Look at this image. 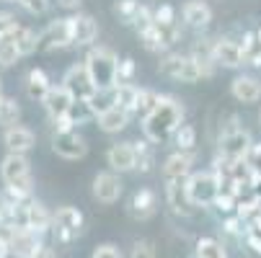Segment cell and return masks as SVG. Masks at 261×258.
<instances>
[{"label":"cell","mask_w":261,"mask_h":258,"mask_svg":"<svg viewBox=\"0 0 261 258\" xmlns=\"http://www.w3.org/2000/svg\"><path fill=\"white\" fill-rule=\"evenodd\" d=\"M52 150H55V155H60L65 160H81L88 153V142L75 129H55V134H52Z\"/></svg>","instance_id":"7"},{"label":"cell","mask_w":261,"mask_h":258,"mask_svg":"<svg viewBox=\"0 0 261 258\" xmlns=\"http://www.w3.org/2000/svg\"><path fill=\"white\" fill-rule=\"evenodd\" d=\"M173 142L181 153H194L197 150V129L192 124H181L173 134Z\"/></svg>","instance_id":"33"},{"label":"cell","mask_w":261,"mask_h":258,"mask_svg":"<svg viewBox=\"0 0 261 258\" xmlns=\"http://www.w3.org/2000/svg\"><path fill=\"white\" fill-rule=\"evenodd\" d=\"M52 88H55V85H52V80H49V75H47L44 70H39V67L29 70V75H26V96H29L31 101L44 103Z\"/></svg>","instance_id":"24"},{"label":"cell","mask_w":261,"mask_h":258,"mask_svg":"<svg viewBox=\"0 0 261 258\" xmlns=\"http://www.w3.org/2000/svg\"><path fill=\"white\" fill-rule=\"evenodd\" d=\"M0 96H3V80H0Z\"/></svg>","instance_id":"51"},{"label":"cell","mask_w":261,"mask_h":258,"mask_svg":"<svg viewBox=\"0 0 261 258\" xmlns=\"http://www.w3.org/2000/svg\"><path fill=\"white\" fill-rule=\"evenodd\" d=\"M106 163L111 170L117 173H129L137 170V153H135V142H114L106 150Z\"/></svg>","instance_id":"14"},{"label":"cell","mask_w":261,"mask_h":258,"mask_svg":"<svg viewBox=\"0 0 261 258\" xmlns=\"http://www.w3.org/2000/svg\"><path fill=\"white\" fill-rule=\"evenodd\" d=\"M81 3H83V0H57V6L65 8V11H78Z\"/></svg>","instance_id":"47"},{"label":"cell","mask_w":261,"mask_h":258,"mask_svg":"<svg viewBox=\"0 0 261 258\" xmlns=\"http://www.w3.org/2000/svg\"><path fill=\"white\" fill-rule=\"evenodd\" d=\"M0 214H3V199H0Z\"/></svg>","instance_id":"50"},{"label":"cell","mask_w":261,"mask_h":258,"mask_svg":"<svg viewBox=\"0 0 261 258\" xmlns=\"http://www.w3.org/2000/svg\"><path fill=\"white\" fill-rule=\"evenodd\" d=\"M137 93H140V88L135 83H119L117 85V106H122L129 114H137Z\"/></svg>","instance_id":"32"},{"label":"cell","mask_w":261,"mask_h":258,"mask_svg":"<svg viewBox=\"0 0 261 258\" xmlns=\"http://www.w3.org/2000/svg\"><path fill=\"white\" fill-rule=\"evenodd\" d=\"M135 75H137V65L132 57H124L119 62V70H117V85L119 83H135Z\"/></svg>","instance_id":"39"},{"label":"cell","mask_w":261,"mask_h":258,"mask_svg":"<svg viewBox=\"0 0 261 258\" xmlns=\"http://www.w3.org/2000/svg\"><path fill=\"white\" fill-rule=\"evenodd\" d=\"M21 8L31 16H44L49 11V0H18Z\"/></svg>","instance_id":"41"},{"label":"cell","mask_w":261,"mask_h":258,"mask_svg":"<svg viewBox=\"0 0 261 258\" xmlns=\"http://www.w3.org/2000/svg\"><path fill=\"white\" fill-rule=\"evenodd\" d=\"M184 23L189 28H207L212 21V8L204 3V0H186L181 8Z\"/></svg>","instance_id":"20"},{"label":"cell","mask_w":261,"mask_h":258,"mask_svg":"<svg viewBox=\"0 0 261 258\" xmlns=\"http://www.w3.org/2000/svg\"><path fill=\"white\" fill-rule=\"evenodd\" d=\"M192 165H194V153H181V150H176V153L168 155L166 163H163V181H171V178H189V176H192Z\"/></svg>","instance_id":"21"},{"label":"cell","mask_w":261,"mask_h":258,"mask_svg":"<svg viewBox=\"0 0 261 258\" xmlns=\"http://www.w3.org/2000/svg\"><path fill=\"white\" fill-rule=\"evenodd\" d=\"M158 101H161V93H155L153 88H140V93H137V114L147 117L158 106Z\"/></svg>","instance_id":"36"},{"label":"cell","mask_w":261,"mask_h":258,"mask_svg":"<svg viewBox=\"0 0 261 258\" xmlns=\"http://www.w3.org/2000/svg\"><path fill=\"white\" fill-rule=\"evenodd\" d=\"M72 101H75V98H72V93H70L65 85H55V88L49 91V96H47V101H44V108H47V114H49V119H52L55 124L67 117Z\"/></svg>","instance_id":"17"},{"label":"cell","mask_w":261,"mask_h":258,"mask_svg":"<svg viewBox=\"0 0 261 258\" xmlns=\"http://www.w3.org/2000/svg\"><path fill=\"white\" fill-rule=\"evenodd\" d=\"M158 212V194L153 189H137L129 199V217L132 219H150Z\"/></svg>","instance_id":"16"},{"label":"cell","mask_w":261,"mask_h":258,"mask_svg":"<svg viewBox=\"0 0 261 258\" xmlns=\"http://www.w3.org/2000/svg\"><path fill=\"white\" fill-rule=\"evenodd\" d=\"M230 96L241 103H256L261 101V80L253 75H238L230 83Z\"/></svg>","instance_id":"22"},{"label":"cell","mask_w":261,"mask_h":258,"mask_svg":"<svg viewBox=\"0 0 261 258\" xmlns=\"http://www.w3.org/2000/svg\"><path fill=\"white\" fill-rule=\"evenodd\" d=\"M52 222H55V217L47 212V207L42 202H34L31 199L29 207H26V225H29V230L36 233V235H42V233L49 230Z\"/></svg>","instance_id":"26"},{"label":"cell","mask_w":261,"mask_h":258,"mask_svg":"<svg viewBox=\"0 0 261 258\" xmlns=\"http://www.w3.org/2000/svg\"><path fill=\"white\" fill-rule=\"evenodd\" d=\"M215 62L217 67H228V70H238L246 65V54L238 39H230V36H220L215 39Z\"/></svg>","instance_id":"12"},{"label":"cell","mask_w":261,"mask_h":258,"mask_svg":"<svg viewBox=\"0 0 261 258\" xmlns=\"http://www.w3.org/2000/svg\"><path fill=\"white\" fill-rule=\"evenodd\" d=\"M256 34H258V42H261V26H258V28H256Z\"/></svg>","instance_id":"49"},{"label":"cell","mask_w":261,"mask_h":258,"mask_svg":"<svg viewBox=\"0 0 261 258\" xmlns=\"http://www.w3.org/2000/svg\"><path fill=\"white\" fill-rule=\"evenodd\" d=\"M70 28H72V44L78 47H91L98 39V23L88 13L70 16Z\"/></svg>","instance_id":"15"},{"label":"cell","mask_w":261,"mask_h":258,"mask_svg":"<svg viewBox=\"0 0 261 258\" xmlns=\"http://www.w3.org/2000/svg\"><path fill=\"white\" fill-rule=\"evenodd\" d=\"M189 54H192V60L199 65V70H202L204 78H212V75H215L217 62H215V42H212V39H199V42H194Z\"/></svg>","instance_id":"25"},{"label":"cell","mask_w":261,"mask_h":258,"mask_svg":"<svg viewBox=\"0 0 261 258\" xmlns=\"http://www.w3.org/2000/svg\"><path fill=\"white\" fill-rule=\"evenodd\" d=\"M86 67L98 91L103 88H117V70H119V57L109 47H93L86 54Z\"/></svg>","instance_id":"2"},{"label":"cell","mask_w":261,"mask_h":258,"mask_svg":"<svg viewBox=\"0 0 261 258\" xmlns=\"http://www.w3.org/2000/svg\"><path fill=\"white\" fill-rule=\"evenodd\" d=\"M197 258H228L225 245L215 238H199L197 240Z\"/></svg>","instance_id":"34"},{"label":"cell","mask_w":261,"mask_h":258,"mask_svg":"<svg viewBox=\"0 0 261 258\" xmlns=\"http://www.w3.org/2000/svg\"><path fill=\"white\" fill-rule=\"evenodd\" d=\"M129 111H124L122 106H109L106 111H101L96 119H98V129L101 132H106V134H119L122 129H127V124H129Z\"/></svg>","instance_id":"23"},{"label":"cell","mask_w":261,"mask_h":258,"mask_svg":"<svg viewBox=\"0 0 261 258\" xmlns=\"http://www.w3.org/2000/svg\"><path fill=\"white\" fill-rule=\"evenodd\" d=\"M124 191V183L119 178L117 170H101L96 178H93V196L101 202V204H114L119 202Z\"/></svg>","instance_id":"13"},{"label":"cell","mask_w":261,"mask_h":258,"mask_svg":"<svg viewBox=\"0 0 261 258\" xmlns=\"http://www.w3.org/2000/svg\"><path fill=\"white\" fill-rule=\"evenodd\" d=\"M166 183V202L173 214L178 217H192L197 212V204L189 196V178H171Z\"/></svg>","instance_id":"8"},{"label":"cell","mask_w":261,"mask_h":258,"mask_svg":"<svg viewBox=\"0 0 261 258\" xmlns=\"http://www.w3.org/2000/svg\"><path fill=\"white\" fill-rule=\"evenodd\" d=\"M93 258H124V255H122V250H119L117 245L103 243V245H98V248L93 250Z\"/></svg>","instance_id":"43"},{"label":"cell","mask_w":261,"mask_h":258,"mask_svg":"<svg viewBox=\"0 0 261 258\" xmlns=\"http://www.w3.org/2000/svg\"><path fill=\"white\" fill-rule=\"evenodd\" d=\"M11 248H13V253L16 255H26V258H34V253L39 250L42 245H39V235L36 233H31V230H11Z\"/></svg>","instance_id":"27"},{"label":"cell","mask_w":261,"mask_h":258,"mask_svg":"<svg viewBox=\"0 0 261 258\" xmlns=\"http://www.w3.org/2000/svg\"><path fill=\"white\" fill-rule=\"evenodd\" d=\"M3 142H6V147H8V153L26 155V153L31 150V147L36 145V137H34V132H31L29 127L16 124V127H8V129H6Z\"/></svg>","instance_id":"18"},{"label":"cell","mask_w":261,"mask_h":258,"mask_svg":"<svg viewBox=\"0 0 261 258\" xmlns=\"http://www.w3.org/2000/svg\"><path fill=\"white\" fill-rule=\"evenodd\" d=\"M258 119H261V114H258Z\"/></svg>","instance_id":"53"},{"label":"cell","mask_w":261,"mask_h":258,"mask_svg":"<svg viewBox=\"0 0 261 258\" xmlns=\"http://www.w3.org/2000/svg\"><path fill=\"white\" fill-rule=\"evenodd\" d=\"M98 114H96V108L91 106V101H72L70 106V111L62 122H57V129H75V127H83L88 122H93Z\"/></svg>","instance_id":"19"},{"label":"cell","mask_w":261,"mask_h":258,"mask_svg":"<svg viewBox=\"0 0 261 258\" xmlns=\"http://www.w3.org/2000/svg\"><path fill=\"white\" fill-rule=\"evenodd\" d=\"M135 153H137V170L140 173H150L155 168V142L147 137L135 142Z\"/></svg>","instance_id":"29"},{"label":"cell","mask_w":261,"mask_h":258,"mask_svg":"<svg viewBox=\"0 0 261 258\" xmlns=\"http://www.w3.org/2000/svg\"><path fill=\"white\" fill-rule=\"evenodd\" d=\"M181 124H184V103L176 96L161 93L158 106L147 117H142V134L150 142L161 145V142L171 139Z\"/></svg>","instance_id":"1"},{"label":"cell","mask_w":261,"mask_h":258,"mask_svg":"<svg viewBox=\"0 0 261 258\" xmlns=\"http://www.w3.org/2000/svg\"><path fill=\"white\" fill-rule=\"evenodd\" d=\"M155 255H158V250H155V243H153V240H147V238L135 240V245H132V258H155Z\"/></svg>","instance_id":"40"},{"label":"cell","mask_w":261,"mask_h":258,"mask_svg":"<svg viewBox=\"0 0 261 258\" xmlns=\"http://www.w3.org/2000/svg\"><path fill=\"white\" fill-rule=\"evenodd\" d=\"M158 70L171 80H181V83H197L202 80V70L199 65L192 60V54H166L158 65Z\"/></svg>","instance_id":"4"},{"label":"cell","mask_w":261,"mask_h":258,"mask_svg":"<svg viewBox=\"0 0 261 258\" xmlns=\"http://www.w3.org/2000/svg\"><path fill=\"white\" fill-rule=\"evenodd\" d=\"M251 145H253V139H251L248 129H243L238 124H230V127L222 129V134H220L217 155L220 158H228V160H246Z\"/></svg>","instance_id":"3"},{"label":"cell","mask_w":261,"mask_h":258,"mask_svg":"<svg viewBox=\"0 0 261 258\" xmlns=\"http://www.w3.org/2000/svg\"><path fill=\"white\" fill-rule=\"evenodd\" d=\"M8 3H16V0H8Z\"/></svg>","instance_id":"52"},{"label":"cell","mask_w":261,"mask_h":258,"mask_svg":"<svg viewBox=\"0 0 261 258\" xmlns=\"http://www.w3.org/2000/svg\"><path fill=\"white\" fill-rule=\"evenodd\" d=\"M246 163L251 165V170H253L256 176H261V142H253V145H251V150H248V155H246Z\"/></svg>","instance_id":"42"},{"label":"cell","mask_w":261,"mask_h":258,"mask_svg":"<svg viewBox=\"0 0 261 258\" xmlns=\"http://www.w3.org/2000/svg\"><path fill=\"white\" fill-rule=\"evenodd\" d=\"M241 47H243V54H246V65L261 67V42H258V34L256 31H243Z\"/></svg>","instance_id":"30"},{"label":"cell","mask_w":261,"mask_h":258,"mask_svg":"<svg viewBox=\"0 0 261 258\" xmlns=\"http://www.w3.org/2000/svg\"><path fill=\"white\" fill-rule=\"evenodd\" d=\"M83 230V212L75 207H60L55 214V240L72 243Z\"/></svg>","instance_id":"9"},{"label":"cell","mask_w":261,"mask_h":258,"mask_svg":"<svg viewBox=\"0 0 261 258\" xmlns=\"http://www.w3.org/2000/svg\"><path fill=\"white\" fill-rule=\"evenodd\" d=\"M140 8H142L140 0H117V3H114V13H117L124 23H129V26H132V21L137 18Z\"/></svg>","instance_id":"37"},{"label":"cell","mask_w":261,"mask_h":258,"mask_svg":"<svg viewBox=\"0 0 261 258\" xmlns=\"http://www.w3.org/2000/svg\"><path fill=\"white\" fill-rule=\"evenodd\" d=\"M8 36L16 42L21 57H29V54H34V52H39V34H36V31H31V28L16 23V26L8 31Z\"/></svg>","instance_id":"28"},{"label":"cell","mask_w":261,"mask_h":258,"mask_svg":"<svg viewBox=\"0 0 261 258\" xmlns=\"http://www.w3.org/2000/svg\"><path fill=\"white\" fill-rule=\"evenodd\" d=\"M178 36H181V31H178V21H173V23H153V28H147L145 34H140V39H142V47L147 49V52H155V54H161V52H168L176 42H178Z\"/></svg>","instance_id":"6"},{"label":"cell","mask_w":261,"mask_h":258,"mask_svg":"<svg viewBox=\"0 0 261 258\" xmlns=\"http://www.w3.org/2000/svg\"><path fill=\"white\" fill-rule=\"evenodd\" d=\"M155 21H158V23H173V21H176V11H173L171 6H161V8L155 11Z\"/></svg>","instance_id":"44"},{"label":"cell","mask_w":261,"mask_h":258,"mask_svg":"<svg viewBox=\"0 0 261 258\" xmlns=\"http://www.w3.org/2000/svg\"><path fill=\"white\" fill-rule=\"evenodd\" d=\"M21 119V106L11 96H0V127H16Z\"/></svg>","instance_id":"31"},{"label":"cell","mask_w":261,"mask_h":258,"mask_svg":"<svg viewBox=\"0 0 261 258\" xmlns=\"http://www.w3.org/2000/svg\"><path fill=\"white\" fill-rule=\"evenodd\" d=\"M18 60H21V52H18L16 42L11 39L8 34H3V36H0V67H11Z\"/></svg>","instance_id":"35"},{"label":"cell","mask_w":261,"mask_h":258,"mask_svg":"<svg viewBox=\"0 0 261 258\" xmlns=\"http://www.w3.org/2000/svg\"><path fill=\"white\" fill-rule=\"evenodd\" d=\"M72 44V28L70 18H57L49 21L39 31V52H52V49H65Z\"/></svg>","instance_id":"11"},{"label":"cell","mask_w":261,"mask_h":258,"mask_svg":"<svg viewBox=\"0 0 261 258\" xmlns=\"http://www.w3.org/2000/svg\"><path fill=\"white\" fill-rule=\"evenodd\" d=\"M34 258H57V253L52 248H39V250L34 253Z\"/></svg>","instance_id":"48"},{"label":"cell","mask_w":261,"mask_h":258,"mask_svg":"<svg viewBox=\"0 0 261 258\" xmlns=\"http://www.w3.org/2000/svg\"><path fill=\"white\" fill-rule=\"evenodd\" d=\"M13 255V248H11V238L0 235V258H11Z\"/></svg>","instance_id":"46"},{"label":"cell","mask_w":261,"mask_h":258,"mask_svg":"<svg viewBox=\"0 0 261 258\" xmlns=\"http://www.w3.org/2000/svg\"><path fill=\"white\" fill-rule=\"evenodd\" d=\"M189 196L197 207H212L220 196V178L215 170H197L189 176Z\"/></svg>","instance_id":"5"},{"label":"cell","mask_w":261,"mask_h":258,"mask_svg":"<svg viewBox=\"0 0 261 258\" xmlns=\"http://www.w3.org/2000/svg\"><path fill=\"white\" fill-rule=\"evenodd\" d=\"M62 85L72 93V98H78V101H88L98 91L93 78H91V72H88V67H86V62L67 67L65 75H62Z\"/></svg>","instance_id":"10"},{"label":"cell","mask_w":261,"mask_h":258,"mask_svg":"<svg viewBox=\"0 0 261 258\" xmlns=\"http://www.w3.org/2000/svg\"><path fill=\"white\" fill-rule=\"evenodd\" d=\"M13 26H16V16H13V13H6V11H0V36L8 34Z\"/></svg>","instance_id":"45"},{"label":"cell","mask_w":261,"mask_h":258,"mask_svg":"<svg viewBox=\"0 0 261 258\" xmlns=\"http://www.w3.org/2000/svg\"><path fill=\"white\" fill-rule=\"evenodd\" d=\"M153 23H155V11L147 8V6H142L140 13H137V18L132 21V26H135L137 34H145L147 28H153Z\"/></svg>","instance_id":"38"}]
</instances>
